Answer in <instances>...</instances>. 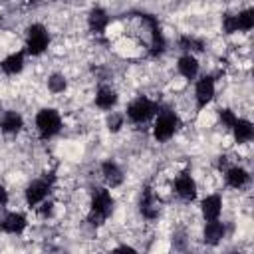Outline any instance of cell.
Returning a JSON list of instances; mask_svg holds the SVG:
<instances>
[{"label": "cell", "instance_id": "obj_1", "mask_svg": "<svg viewBox=\"0 0 254 254\" xmlns=\"http://www.w3.org/2000/svg\"><path fill=\"white\" fill-rule=\"evenodd\" d=\"M111 212H113V196L109 194L107 189H95L93 200H91V210H89L87 220L93 226H101L109 218Z\"/></svg>", "mask_w": 254, "mask_h": 254}, {"label": "cell", "instance_id": "obj_2", "mask_svg": "<svg viewBox=\"0 0 254 254\" xmlns=\"http://www.w3.org/2000/svg\"><path fill=\"white\" fill-rule=\"evenodd\" d=\"M36 127H38L42 139H50V137H54L62 129V117H60V113L56 109L46 107V109L38 111V115H36Z\"/></svg>", "mask_w": 254, "mask_h": 254}, {"label": "cell", "instance_id": "obj_28", "mask_svg": "<svg viewBox=\"0 0 254 254\" xmlns=\"http://www.w3.org/2000/svg\"><path fill=\"white\" fill-rule=\"evenodd\" d=\"M50 212H52V202H46L44 208H42V214L46 216V214H50Z\"/></svg>", "mask_w": 254, "mask_h": 254}, {"label": "cell", "instance_id": "obj_9", "mask_svg": "<svg viewBox=\"0 0 254 254\" xmlns=\"http://www.w3.org/2000/svg\"><path fill=\"white\" fill-rule=\"evenodd\" d=\"M139 208H141V214H143L145 218H157V216H159V206H157V198H155L153 189H145V190H143Z\"/></svg>", "mask_w": 254, "mask_h": 254}, {"label": "cell", "instance_id": "obj_6", "mask_svg": "<svg viewBox=\"0 0 254 254\" xmlns=\"http://www.w3.org/2000/svg\"><path fill=\"white\" fill-rule=\"evenodd\" d=\"M153 113H155V103L151 99H147V97H137L127 107V115L135 123H145Z\"/></svg>", "mask_w": 254, "mask_h": 254}, {"label": "cell", "instance_id": "obj_12", "mask_svg": "<svg viewBox=\"0 0 254 254\" xmlns=\"http://www.w3.org/2000/svg\"><path fill=\"white\" fill-rule=\"evenodd\" d=\"M101 173H103V179L109 187H119L123 183V173L113 161H105L101 165Z\"/></svg>", "mask_w": 254, "mask_h": 254}, {"label": "cell", "instance_id": "obj_19", "mask_svg": "<svg viewBox=\"0 0 254 254\" xmlns=\"http://www.w3.org/2000/svg\"><path fill=\"white\" fill-rule=\"evenodd\" d=\"M115 103H117V93L111 87H99L95 95V105L101 109H111Z\"/></svg>", "mask_w": 254, "mask_h": 254}, {"label": "cell", "instance_id": "obj_7", "mask_svg": "<svg viewBox=\"0 0 254 254\" xmlns=\"http://www.w3.org/2000/svg\"><path fill=\"white\" fill-rule=\"evenodd\" d=\"M196 107L202 109L206 107V103H210V99L214 97V79L210 75H202L198 81H196Z\"/></svg>", "mask_w": 254, "mask_h": 254}, {"label": "cell", "instance_id": "obj_25", "mask_svg": "<svg viewBox=\"0 0 254 254\" xmlns=\"http://www.w3.org/2000/svg\"><path fill=\"white\" fill-rule=\"evenodd\" d=\"M218 115H220V121H222L226 127H230V129H232V125H234V123H236V119H238L230 109H220V111H218Z\"/></svg>", "mask_w": 254, "mask_h": 254}, {"label": "cell", "instance_id": "obj_4", "mask_svg": "<svg viewBox=\"0 0 254 254\" xmlns=\"http://www.w3.org/2000/svg\"><path fill=\"white\" fill-rule=\"evenodd\" d=\"M48 44H50V36L46 32V28L42 24H32L28 28V44H26L28 52L32 56H40L46 52Z\"/></svg>", "mask_w": 254, "mask_h": 254}, {"label": "cell", "instance_id": "obj_10", "mask_svg": "<svg viewBox=\"0 0 254 254\" xmlns=\"http://www.w3.org/2000/svg\"><path fill=\"white\" fill-rule=\"evenodd\" d=\"M0 228L8 234H20L26 228V216L20 212H10L6 214V218L0 222Z\"/></svg>", "mask_w": 254, "mask_h": 254}, {"label": "cell", "instance_id": "obj_20", "mask_svg": "<svg viewBox=\"0 0 254 254\" xmlns=\"http://www.w3.org/2000/svg\"><path fill=\"white\" fill-rule=\"evenodd\" d=\"M226 183L234 189H242L248 183V173L242 167H232L226 171Z\"/></svg>", "mask_w": 254, "mask_h": 254}, {"label": "cell", "instance_id": "obj_11", "mask_svg": "<svg viewBox=\"0 0 254 254\" xmlns=\"http://www.w3.org/2000/svg\"><path fill=\"white\" fill-rule=\"evenodd\" d=\"M200 208H202V216L206 220H216L220 216V210H222V200L218 194H210L202 200Z\"/></svg>", "mask_w": 254, "mask_h": 254}, {"label": "cell", "instance_id": "obj_15", "mask_svg": "<svg viewBox=\"0 0 254 254\" xmlns=\"http://www.w3.org/2000/svg\"><path fill=\"white\" fill-rule=\"evenodd\" d=\"M22 125H24V121L16 111H6L0 117V129L4 133H18L22 129Z\"/></svg>", "mask_w": 254, "mask_h": 254}, {"label": "cell", "instance_id": "obj_3", "mask_svg": "<svg viewBox=\"0 0 254 254\" xmlns=\"http://www.w3.org/2000/svg\"><path fill=\"white\" fill-rule=\"evenodd\" d=\"M177 129H179V117L173 111H163L155 121L153 135L157 141H169Z\"/></svg>", "mask_w": 254, "mask_h": 254}, {"label": "cell", "instance_id": "obj_13", "mask_svg": "<svg viewBox=\"0 0 254 254\" xmlns=\"http://www.w3.org/2000/svg\"><path fill=\"white\" fill-rule=\"evenodd\" d=\"M87 22H89V28H91L95 34H101V32L107 28V24H109V16H107V12H105L103 8H93V10L89 12Z\"/></svg>", "mask_w": 254, "mask_h": 254}, {"label": "cell", "instance_id": "obj_18", "mask_svg": "<svg viewBox=\"0 0 254 254\" xmlns=\"http://www.w3.org/2000/svg\"><path fill=\"white\" fill-rule=\"evenodd\" d=\"M179 71H181V75H185L187 79H192L194 75H196V71H198V62H196V58L194 56H190V54H187V56H183L181 60H179Z\"/></svg>", "mask_w": 254, "mask_h": 254}, {"label": "cell", "instance_id": "obj_23", "mask_svg": "<svg viewBox=\"0 0 254 254\" xmlns=\"http://www.w3.org/2000/svg\"><path fill=\"white\" fill-rule=\"evenodd\" d=\"M179 44H181L183 50H194V52H200L202 50V42H198V40H194L190 36H183L179 40Z\"/></svg>", "mask_w": 254, "mask_h": 254}, {"label": "cell", "instance_id": "obj_8", "mask_svg": "<svg viewBox=\"0 0 254 254\" xmlns=\"http://www.w3.org/2000/svg\"><path fill=\"white\" fill-rule=\"evenodd\" d=\"M175 190H177V194H179L181 198H185V200H192V198L196 196V185H194V181H192V177H190L189 173H181V175L177 177V181H175Z\"/></svg>", "mask_w": 254, "mask_h": 254}, {"label": "cell", "instance_id": "obj_5", "mask_svg": "<svg viewBox=\"0 0 254 254\" xmlns=\"http://www.w3.org/2000/svg\"><path fill=\"white\" fill-rule=\"evenodd\" d=\"M52 183H54V177H44V179H38V181L30 183L28 189H26V202L30 206H36L38 202H42L50 194Z\"/></svg>", "mask_w": 254, "mask_h": 254}, {"label": "cell", "instance_id": "obj_24", "mask_svg": "<svg viewBox=\"0 0 254 254\" xmlns=\"http://www.w3.org/2000/svg\"><path fill=\"white\" fill-rule=\"evenodd\" d=\"M121 125H123V117H121L119 113H111V115L107 117V129H109L111 133H117V131L121 129Z\"/></svg>", "mask_w": 254, "mask_h": 254}, {"label": "cell", "instance_id": "obj_17", "mask_svg": "<svg viewBox=\"0 0 254 254\" xmlns=\"http://www.w3.org/2000/svg\"><path fill=\"white\" fill-rule=\"evenodd\" d=\"M232 131H234V139H236L238 143H246V141H250L252 135H254V127H252V123L246 121V119H236V123L232 125Z\"/></svg>", "mask_w": 254, "mask_h": 254}, {"label": "cell", "instance_id": "obj_21", "mask_svg": "<svg viewBox=\"0 0 254 254\" xmlns=\"http://www.w3.org/2000/svg\"><path fill=\"white\" fill-rule=\"evenodd\" d=\"M236 26H238V30H244V32L252 30V26H254V12H252V10L240 12V14L236 16Z\"/></svg>", "mask_w": 254, "mask_h": 254}, {"label": "cell", "instance_id": "obj_22", "mask_svg": "<svg viewBox=\"0 0 254 254\" xmlns=\"http://www.w3.org/2000/svg\"><path fill=\"white\" fill-rule=\"evenodd\" d=\"M65 77L62 75V73H54V75H50V79H48V87H50V91H54V93H62L64 89H65Z\"/></svg>", "mask_w": 254, "mask_h": 254}, {"label": "cell", "instance_id": "obj_16", "mask_svg": "<svg viewBox=\"0 0 254 254\" xmlns=\"http://www.w3.org/2000/svg\"><path fill=\"white\" fill-rule=\"evenodd\" d=\"M0 65H2L4 73H8V75H16V73H20L22 67H24V54H22V52L10 54L6 60H2Z\"/></svg>", "mask_w": 254, "mask_h": 254}, {"label": "cell", "instance_id": "obj_14", "mask_svg": "<svg viewBox=\"0 0 254 254\" xmlns=\"http://www.w3.org/2000/svg\"><path fill=\"white\" fill-rule=\"evenodd\" d=\"M222 238H224V224L218 220H208V224L204 226V242L214 246Z\"/></svg>", "mask_w": 254, "mask_h": 254}, {"label": "cell", "instance_id": "obj_27", "mask_svg": "<svg viewBox=\"0 0 254 254\" xmlns=\"http://www.w3.org/2000/svg\"><path fill=\"white\" fill-rule=\"evenodd\" d=\"M8 202V192H6V189L0 185V204H6Z\"/></svg>", "mask_w": 254, "mask_h": 254}, {"label": "cell", "instance_id": "obj_26", "mask_svg": "<svg viewBox=\"0 0 254 254\" xmlns=\"http://www.w3.org/2000/svg\"><path fill=\"white\" fill-rule=\"evenodd\" d=\"M222 26H224V32H226V34H234V32H238L236 16H226L224 22H222Z\"/></svg>", "mask_w": 254, "mask_h": 254}]
</instances>
